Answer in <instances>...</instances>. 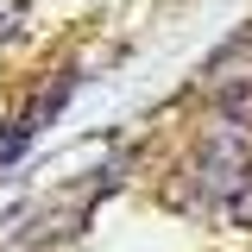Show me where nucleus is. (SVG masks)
Masks as SVG:
<instances>
[{
	"label": "nucleus",
	"instance_id": "1",
	"mask_svg": "<svg viewBox=\"0 0 252 252\" xmlns=\"http://www.w3.org/2000/svg\"><path fill=\"white\" fill-rule=\"evenodd\" d=\"M63 101H69V76H57V82H51V89L38 94V101H32L26 114H19V120H13V126H6V132H0V170H6L13 158H26V145H32V139H38V132H44V120L57 114Z\"/></svg>",
	"mask_w": 252,
	"mask_h": 252
},
{
	"label": "nucleus",
	"instance_id": "2",
	"mask_svg": "<svg viewBox=\"0 0 252 252\" xmlns=\"http://www.w3.org/2000/svg\"><path fill=\"white\" fill-rule=\"evenodd\" d=\"M227 215L240 220V227H252V177H246L240 189H233V195H227Z\"/></svg>",
	"mask_w": 252,
	"mask_h": 252
}]
</instances>
